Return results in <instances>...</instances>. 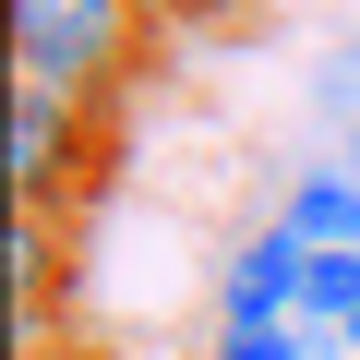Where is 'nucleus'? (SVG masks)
Masks as SVG:
<instances>
[{
  "mask_svg": "<svg viewBox=\"0 0 360 360\" xmlns=\"http://www.w3.org/2000/svg\"><path fill=\"white\" fill-rule=\"evenodd\" d=\"M144 72V25L120 0H13V84H60L84 108H120Z\"/></svg>",
  "mask_w": 360,
  "mask_h": 360,
  "instance_id": "nucleus-1",
  "label": "nucleus"
},
{
  "mask_svg": "<svg viewBox=\"0 0 360 360\" xmlns=\"http://www.w3.org/2000/svg\"><path fill=\"white\" fill-rule=\"evenodd\" d=\"M0 168H13V205L60 217L72 193H96V168H108V108H84L60 84H13V108H0Z\"/></svg>",
  "mask_w": 360,
  "mask_h": 360,
  "instance_id": "nucleus-2",
  "label": "nucleus"
},
{
  "mask_svg": "<svg viewBox=\"0 0 360 360\" xmlns=\"http://www.w3.org/2000/svg\"><path fill=\"white\" fill-rule=\"evenodd\" d=\"M300 276H312V252L264 217V229L217 264V324H300Z\"/></svg>",
  "mask_w": 360,
  "mask_h": 360,
  "instance_id": "nucleus-3",
  "label": "nucleus"
},
{
  "mask_svg": "<svg viewBox=\"0 0 360 360\" xmlns=\"http://www.w3.org/2000/svg\"><path fill=\"white\" fill-rule=\"evenodd\" d=\"M276 229H288L300 252H360V180H348V168H300L288 205H276Z\"/></svg>",
  "mask_w": 360,
  "mask_h": 360,
  "instance_id": "nucleus-4",
  "label": "nucleus"
},
{
  "mask_svg": "<svg viewBox=\"0 0 360 360\" xmlns=\"http://www.w3.org/2000/svg\"><path fill=\"white\" fill-rule=\"evenodd\" d=\"M348 312H360V252H312V276H300V336L336 348Z\"/></svg>",
  "mask_w": 360,
  "mask_h": 360,
  "instance_id": "nucleus-5",
  "label": "nucleus"
},
{
  "mask_svg": "<svg viewBox=\"0 0 360 360\" xmlns=\"http://www.w3.org/2000/svg\"><path fill=\"white\" fill-rule=\"evenodd\" d=\"M49 288H60V217L13 205V312H49Z\"/></svg>",
  "mask_w": 360,
  "mask_h": 360,
  "instance_id": "nucleus-6",
  "label": "nucleus"
},
{
  "mask_svg": "<svg viewBox=\"0 0 360 360\" xmlns=\"http://www.w3.org/2000/svg\"><path fill=\"white\" fill-rule=\"evenodd\" d=\"M217 360H324L300 324H217Z\"/></svg>",
  "mask_w": 360,
  "mask_h": 360,
  "instance_id": "nucleus-7",
  "label": "nucleus"
},
{
  "mask_svg": "<svg viewBox=\"0 0 360 360\" xmlns=\"http://www.w3.org/2000/svg\"><path fill=\"white\" fill-rule=\"evenodd\" d=\"M120 13H132L144 37H193V25H229L240 0H120Z\"/></svg>",
  "mask_w": 360,
  "mask_h": 360,
  "instance_id": "nucleus-8",
  "label": "nucleus"
},
{
  "mask_svg": "<svg viewBox=\"0 0 360 360\" xmlns=\"http://www.w3.org/2000/svg\"><path fill=\"white\" fill-rule=\"evenodd\" d=\"M336 168H348V180H360V120H348V156H336Z\"/></svg>",
  "mask_w": 360,
  "mask_h": 360,
  "instance_id": "nucleus-9",
  "label": "nucleus"
}]
</instances>
